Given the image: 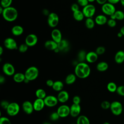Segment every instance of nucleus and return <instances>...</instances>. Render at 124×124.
<instances>
[{
  "label": "nucleus",
  "instance_id": "obj_13",
  "mask_svg": "<svg viewBox=\"0 0 124 124\" xmlns=\"http://www.w3.org/2000/svg\"><path fill=\"white\" fill-rule=\"evenodd\" d=\"M38 42V37L33 33L28 34L25 40V43H26L29 46H34Z\"/></svg>",
  "mask_w": 124,
  "mask_h": 124
},
{
  "label": "nucleus",
  "instance_id": "obj_27",
  "mask_svg": "<svg viewBox=\"0 0 124 124\" xmlns=\"http://www.w3.org/2000/svg\"><path fill=\"white\" fill-rule=\"evenodd\" d=\"M77 76L75 74H69L65 78V82L67 85H71L73 84L76 80Z\"/></svg>",
  "mask_w": 124,
  "mask_h": 124
},
{
  "label": "nucleus",
  "instance_id": "obj_23",
  "mask_svg": "<svg viewBox=\"0 0 124 124\" xmlns=\"http://www.w3.org/2000/svg\"><path fill=\"white\" fill-rule=\"evenodd\" d=\"M12 34L16 36L21 35L24 32L23 27L20 25H15L13 27L11 30Z\"/></svg>",
  "mask_w": 124,
  "mask_h": 124
},
{
  "label": "nucleus",
  "instance_id": "obj_19",
  "mask_svg": "<svg viewBox=\"0 0 124 124\" xmlns=\"http://www.w3.org/2000/svg\"><path fill=\"white\" fill-rule=\"evenodd\" d=\"M51 36L52 39L57 43H59L62 39V33L58 29H54L52 31Z\"/></svg>",
  "mask_w": 124,
  "mask_h": 124
},
{
  "label": "nucleus",
  "instance_id": "obj_50",
  "mask_svg": "<svg viewBox=\"0 0 124 124\" xmlns=\"http://www.w3.org/2000/svg\"><path fill=\"white\" fill-rule=\"evenodd\" d=\"M95 1L99 4L100 5H103L104 4H105V3L107 2L108 0H95Z\"/></svg>",
  "mask_w": 124,
  "mask_h": 124
},
{
  "label": "nucleus",
  "instance_id": "obj_6",
  "mask_svg": "<svg viewBox=\"0 0 124 124\" xmlns=\"http://www.w3.org/2000/svg\"><path fill=\"white\" fill-rule=\"evenodd\" d=\"M95 6L91 4H89L82 9V12L86 18H92L95 13Z\"/></svg>",
  "mask_w": 124,
  "mask_h": 124
},
{
  "label": "nucleus",
  "instance_id": "obj_58",
  "mask_svg": "<svg viewBox=\"0 0 124 124\" xmlns=\"http://www.w3.org/2000/svg\"><path fill=\"white\" fill-rule=\"evenodd\" d=\"M120 3L121 5L124 7V0H120Z\"/></svg>",
  "mask_w": 124,
  "mask_h": 124
},
{
  "label": "nucleus",
  "instance_id": "obj_26",
  "mask_svg": "<svg viewBox=\"0 0 124 124\" xmlns=\"http://www.w3.org/2000/svg\"><path fill=\"white\" fill-rule=\"evenodd\" d=\"M64 87L63 83L60 80H56L54 82V84L52 87L53 90L56 92H59L62 90Z\"/></svg>",
  "mask_w": 124,
  "mask_h": 124
},
{
  "label": "nucleus",
  "instance_id": "obj_62",
  "mask_svg": "<svg viewBox=\"0 0 124 124\" xmlns=\"http://www.w3.org/2000/svg\"></svg>",
  "mask_w": 124,
  "mask_h": 124
},
{
  "label": "nucleus",
  "instance_id": "obj_31",
  "mask_svg": "<svg viewBox=\"0 0 124 124\" xmlns=\"http://www.w3.org/2000/svg\"><path fill=\"white\" fill-rule=\"evenodd\" d=\"M35 95L37 98L44 99L46 96V91L41 88L38 89L35 91Z\"/></svg>",
  "mask_w": 124,
  "mask_h": 124
},
{
  "label": "nucleus",
  "instance_id": "obj_22",
  "mask_svg": "<svg viewBox=\"0 0 124 124\" xmlns=\"http://www.w3.org/2000/svg\"><path fill=\"white\" fill-rule=\"evenodd\" d=\"M95 22L98 25H103L107 23L108 19L104 15H99L96 16L94 19Z\"/></svg>",
  "mask_w": 124,
  "mask_h": 124
},
{
  "label": "nucleus",
  "instance_id": "obj_12",
  "mask_svg": "<svg viewBox=\"0 0 124 124\" xmlns=\"http://www.w3.org/2000/svg\"><path fill=\"white\" fill-rule=\"evenodd\" d=\"M2 69L4 74L7 76H11L15 74V68L13 65L10 63H5L2 66Z\"/></svg>",
  "mask_w": 124,
  "mask_h": 124
},
{
  "label": "nucleus",
  "instance_id": "obj_54",
  "mask_svg": "<svg viewBox=\"0 0 124 124\" xmlns=\"http://www.w3.org/2000/svg\"><path fill=\"white\" fill-rule=\"evenodd\" d=\"M110 18L112 19H114L116 20V18H115V16L114 15V13L112 15H111V16H110Z\"/></svg>",
  "mask_w": 124,
  "mask_h": 124
},
{
  "label": "nucleus",
  "instance_id": "obj_14",
  "mask_svg": "<svg viewBox=\"0 0 124 124\" xmlns=\"http://www.w3.org/2000/svg\"><path fill=\"white\" fill-rule=\"evenodd\" d=\"M22 108L24 112L28 115L31 114L34 110L33 103L30 101H25L22 104Z\"/></svg>",
  "mask_w": 124,
  "mask_h": 124
},
{
  "label": "nucleus",
  "instance_id": "obj_16",
  "mask_svg": "<svg viewBox=\"0 0 124 124\" xmlns=\"http://www.w3.org/2000/svg\"><path fill=\"white\" fill-rule=\"evenodd\" d=\"M34 110L36 111L42 110L45 107V103L44 99L37 98L33 103Z\"/></svg>",
  "mask_w": 124,
  "mask_h": 124
},
{
  "label": "nucleus",
  "instance_id": "obj_48",
  "mask_svg": "<svg viewBox=\"0 0 124 124\" xmlns=\"http://www.w3.org/2000/svg\"><path fill=\"white\" fill-rule=\"evenodd\" d=\"M54 81H53L52 79H47V80L46 81V85L47 86L50 87H52V86H53V84H54Z\"/></svg>",
  "mask_w": 124,
  "mask_h": 124
},
{
  "label": "nucleus",
  "instance_id": "obj_4",
  "mask_svg": "<svg viewBox=\"0 0 124 124\" xmlns=\"http://www.w3.org/2000/svg\"><path fill=\"white\" fill-rule=\"evenodd\" d=\"M110 109L113 115L119 116L123 112V107L121 102L118 101H114L111 103Z\"/></svg>",
  "mask_w": 124,
  "mask_h": 124
},
{
  "label": "nucleus",
  "instance_id": "obj_37",
  "mask_svg": "<svg viewBox=\"0 0 124 124\" xmlns=\"http://www.w3.org/2000/svg\"><path fill=\"white\" fill-rule=\"evenodd\" d=\"M28 47L29 46L26 43L22 44L18 47V50L21 53H25L27 51Z\"/></svg>",
  "mask_w": 124,
  "mask_h": 124
},
{
  "label": "nucleus",
  "instance_id": "obj_3",
  "mask_svg": "<svg viewBox=\"0 0 124 124\" xmlns=\"http://www.w3.org/2000/svg\"><path fill=\"white\" fill-rule=\"evenodd\" d=\"M39 70L36 66H30L27 69L24 74L26 78L29 80L30 81L36 79L39 76Z\"/></svg>",
  "mask_w": 124,
  "mask_h": 124
},
{
  "label": "nucleus",
  "instance_id": "obj_53",
  "mask_svg": "<svg viewBox=\"0 0 124 124\" xmlns=\"http://www.w3.org/2000/svg\"><path fill=\"white\" fill-rule=\"evenodd\" d=\"M123 36V35L121 31L117 33V36H118V37H119V38L122 37Z\"/></svg>",
  "mask_w": 124,
  "mask_h": 124
},
{
  "label": "nucleus",
  "instance_id": "obj_43",
  "mask_svg": "<svg viewBox=\"0 0 124 124\" xmlns=\"http://www.w3.org/2000/svg\"><path fill=\"white\" fill-rule=\"evenodd\" d=\"M107 24H108V25L109 27L113 28V27H115L116 26V22L115 20L112 19L110 18L108 20Z\"/></svg>",
  "mask_w": 124,
  "mask_h": 124
},
{
  "label": "nucleus",
  "instance_id": "obj_42",
  "mask_svg": "<svg viewBox=\"0 0 124 124\" xmlns=\"http://www.w3.org/2000/svg\"><path fill=\"white\" fill-rule=\"evenodd\" d=\"M116 92L119 95L124 96V85H120L117 87Z\"/></svg>",
  "mask_w": 124,
  "mask_h": 124
},
{
  "label": "nucleus",
  "instance_id": "obj_15",
  "mask_svg": "<svg viewBox=\"0 0 124 124\" xmlns=\"http://www.w3.org/2000/svg\"><path fill=\"white\" fill-rule=\"evenodd\" d=\"M70 115L72 117H77L79 115L81 112V107L80 104L73 103L70 107Z\"/></svg>",
  "mask_w": 124,
  "mask_h": 124
},
{
  "label": "nucleus",
  "instance_id": "obj_40",
  "mask_svg": "<svg viewBox=\"0 0 124 124\" xmlns=\"http://www.w3.org/2000/svg\"><path fill=\"white\" fill-rule=\"evenodd\" d=\"M49 118L51 121H55L58 120L60 118V117L59 115L57 112L56 111V112H53L51 113V114L50 115Z\"/></svg>",
  "mask_w": 124,
  "mask_h": 124
},
{
  "label": "nucleus",
  "instance_id": "obj_5",
  "mask_svg": "<svg viewBox=\"0 0 124 124\" xmlns=\"http://www.w3.org/2000/svg\"><path fill=\"white\" fill-rule=\"evenodd\" d=\"M6 110L8 115L10 116H15L19 113L20 111V107L18 104L16 102L10 103Z\"/></svg>",
  "mask_w": 124,
  "mask_h": 124
},
{
  "label": "nucleus",
  "instance_id": "obj_38",
  "mask_svg": "<svg viewBox=\"0 0 124 124\" xmlns=\"http://www.w3.org/2000/svg\"><path fill=\"white\" fill-rule=\"evenodd\" d=\"M0 124H11V121L9 118L5 116H0Z\"/></svg>",
  "mask_w": 124,
  "mask_h": 124
},
{
  "label": "nucleus",
  "instance_id": "obj_28",
  "mask_svg": "<svg viewBox=\"0 0 124 124\" xmlns=\"http://www.w3.org/2000/svg\"><path fill=\"white\" fill-rule=\"evenodd\" d=\"M77 124H90L89 118L85 115H79L77 119Z\"/></svg>",
  "mask_w": 124,
  "mask_h": 124
},
{
  "label": "nucleus",
  "instance_id": "obj_39",
  "mask_svg": "<svg viewBox=\"0 0 124 124\" xmlns=\"http://www.w3.org/2000/svg\"><path fill=\"white\" fill-rule=\"evenodd\" d=\"M111 103L108 101H103L101 103V107L104 109H107L110 108Z\"/></svg>",
  "mask_w": 124,
  "mask_h": 124
},
{
  "label": "nucleus",
  "instance_id": "obj_45",
  "mask_svg": "<svg viewBox=\"0 0 124 124\" xmlns=\"http://www.w3.org/2000/svg\"><path fill=\"white\" fill-rule=\"evenodd\" d=\"M9 104L10 103L6 100H2L0 102V106L2 108L6 110L8 108Z\"/></svg>",
  "mask_w": 124,
  "mask_h": 124
},
{
  "label": "nucleus",
  "instance_id": "obj_33",
  "mask_svg": "<svg viewBox=\"0 0 124 124\" xmlns=\"http://www.w3.org/2000/svg\"><path fill=\"white\" fill-rule=\"evenodd\" d=\"M107 88L108 90L110 93H114L116 92L117 86L115 83L113 82H109L107 86Z\"/></svg>",
  "mask_w": 124,
  "mask_h": 124
},
{
  "label": "nucleus",
  "instance_id": "obj_61",
  "mask_svg": "<svg viewBox=\"0 0 124 124\" xmlns=\"http://www.w3.org/2000/svg\"><path fill=\"white\" fill-rule=\"evenodd\" d=\"M103 124H110V123H108V122H104Z\"/></svg>",
  "mask_w": 124,
  "mask_h": 124
},
{
  "label": "nucleus",
  "instance_id": "obj_57",
  "mask_svg": "<svg viewBox=\"0 0 124 124\" xmlns=\"http://www.w3.org/2000/svg\"><path fill=\"white\" fill-rule=\"evenodd\" d=\"M30 82V81L29 80L27 79V78H25V79L24 81V82L25 83H28Z\"/></svg>",
  "mask_w": 124,
  "mask_h": 124
},
{
  "label": "nucleus",
  "instance_id": "obj_7",
  "mask_svg": "<svg viewBox=\"0 0 124 124\" xmlns=\"http://www.w3.org/2000/svg\"><path fill=\"white\" fill-rule=\"evenodd\" d=\"M101 10L102 12L107 16H111L113 14L115 11L116 9L114 5L109 2H106L102 5Z\"/></svg>",
  "mask_w": 124,
  "mask_h": 124
},
{
  "label": "nucleus",
  "instance_id": "obj_17",
  "mask_svg": "<svg viewBox=\"0 0 124 124\" xmlns=\"http://www.w3.org/2000/svg\"><path fill=\"white\" fill-rule=\"evenodd\" d=\"M58 48L61 52H65L69 50L70 48V44L69 42L65 39H62L58 43Z\"/></svg>",
  "mask_w": 124,
  "mask_h": 124
},
{
  "label": "nucleus",
  "instance_id": "obj_49",
  "mask_svg": "<svg viewBox=\"0 0 124 124\" xmlns=\"http://www.w3.org/2000/svg\"><path fill=\"white\" fill-rule=\"evenodd\" d=\"M108 2L114 5L120 2V0H108Z\"/></svg>",
  "mask_w": 124,
  "mask_h": 124
},
{
  "label": "nucleus",
  "instance_id": "obj_32",
  "mask_svg": "<svg viewBox=\"0 0 124 124\" xmlns=\"http://www.w3.org/2000/svg\"><path fill=\"white\" fill-rule=\"evenodd\" d=\"M95 23V21L93 20L92 18H86L85 21V26L88 29H92L93 28Z\"/></svg>",
  "mask_w": 124,
  "mask_h": 124
},
{
  "label": "nucleus",
  "instance_id": "obj_55",
  "mask_svg": "<svg viewBox=\"0 0 124 124\" xmlns=\"http://www.w3.org/2000/svg\"><path fill=\"white\" fill-rule=\"evenodd\" d=\"M3 47H2L1 46H0V56L2 54V53H3Z\"/></svg>",
  "mask_w": 124,
  "mask_h": 124
},
{
  "label": "nucleus",
  "instance_id": "obj_1",
  "mask_svg": "<svg viewBox=\"0 0 124 124\" xmlns=\"http://www.w3.org/2000/svg\"><path fill=\"white\" fill-rule=\"evenodd\" d=\"M91 73V68L88 64L85 62H79L75 68V74L80 78H85L88 77Z\"/></svg>",
  "mask_w": 124,
  "mask_h": 124
},
{
  "label": "nucleus",
  "instance_id": "obj_24",
  "mask_svg": "<svg viewBox=\"0 0 124 124\" xmlns=\"http://www.w3.org/2000/svg\"><path fill=\"white\" fill-rule=\"evenodd\" d=\"M114 60L118 64H121L124 62V51L119 50L116 52L114 56Z\"/></svg>",
  "mask_w": 124,
  "mask_h": 124
},
{
  "label": "nucleus",
  "instance_id": "obj_18",
  "mask_svg": "<svg viewBox=\"0 0 124 124\" xmlns=\"http://www.w3.org/2000/svg\"><path fill=\"white\" fill-rule=\"evenodd\" d=\"M57 97L59 102L64 103L66 102L69 99V95L67 91L65 90H62L58 93Z\"/></svg>",
  "mask_w": 124,
  "mask_h": 124
},
{
  "label": "nucleus",
  "instance_id": "obj_8",
  "mask_svg": "<svg viewBox=\"0 0 124 124\" xmlns=\"http://www.w3.org/2000/svg\"><path fill=\"white\" fill-rule=\"evenodd\" d=\"M59 22V18L58 15L55 13H49L47 17V23L51 28L56 27Z\"/></svg>",
  "mask_w": 124,
  "mask_h": 124
},
{
  "label": "nucleus",
  "instance_id": "obj_29",
  "mask_svg": "<svg viewBox=\"0 0 124 124\" xmlns=\"http://www.w3.org/2000/svg\"><path fill=\"white\" fill-rule=\"evenodd\" d=\"M108 68V65L105 62H100L96 65V69L99 72H105Z\"/></svg>",
  "mask_w": 124,
  "mask_h": 124
},
{
  "label": "nucleus",
  "instance_id": "obj_51",
  "mask_svg": "<svg viewBox=\"0 0 124 124\" xmlns=\"http://www.w3.org/2000/svg\"><path fill=\"white\" fill-rule=\"evenodd\" d=\"M5 77L2 75H0V84H2L5 82Z\"/></svg>",
  "mask_w": 124,
  "mask_h": 124
},
{
  "label": "nucleus",
  "instance_id": "obj_41",
  "mask_svg": "<svg viewBox=\"0 0 124 124\" xmlns=\"http://www.w3.org/2000/svg\"><path fill=\"white\" fill-rule=\"evenodd\" d=\"M105 51L106 49L105 47L103 46H99L96 48L95 52L98 55H100L103 54L105 52Z\"/></svg>",
  "mask_w": 124,
  "mask_h": 124
},
{
  "label": "nucleus",
  "instance_id": "obj_35",
  "mask_svg": "<svg viewBox=\"0 0 124 124\" xmlns=\"http://www.w3.org/2000/svg\"><path fill=\"white\" fill-rule=\"evenodd\" d=\"M114 15L116 19L118 20H122L124 19V13L121 10H116Z\"/></svg>",
  "mask_w": 124,
  "mask_h": 124
},
{
  "label": "nucleus",
  "instance_id": "obj_20",
  "mask_svg": "<svg viewBox=\"0 0 124 124\" xmlns=\"http://www.w3.org/2000/svg\"><path fill=\"white\" fill-rule=\"evenodd\" d=\"M98 56L95 51H90L87 53L86 61L89 63L95 62L98 59Z\"/></svg>",
  "mask_w": 124,
  "mask_h": 124
},
{
  "label": "nucleus",
  "instance_id": "obj_34",
  "mask_svg": "<svg viewBox=\"0 0 124 124\" xmlns=\"http://www.w3.org/2000/svg\"><path fill=\"white\" fill-rule=\"evenodd\" d=\"M87 53L83 50H81L79 51L78 54V59L79 62H84L86 60V56Z\"/></svg>",
  "mask_w": 124,
  "mask_h": 124
},
{
  "label": "nucleus",
  "instance_id": "obj_56",
  "mask_svg": "<svg viewBox=\"0 0 124 124\" xmlns=\"http://www.w3.org/2000/svg\"><path fill=\"white\" fill-rule=\"evenodd\" d=\"M3 10H4V8H3L2 7H1L0 6V14H2V13L3 11Z\"/></svg>",
  "mask_w": 124,
  "mask_h": 124
},
{
  "label": "nucleus",
  "instance_id": "obj_44",
  "mask_svg": "<svg viewBox=\"0 0 124 124\" xmlns=\"http://www.w3.org/2000/svg\"><path fill=\"white\" fill-rule=\"evenodd\" d=\"M77 2L79 5L84 7L89 4V2L88 0H77Z\"/></svg>",
  "mask_w": 124,
  "mask_h": 124
},
{
  "label": "nucleus",
  "instance_id": "obj_46",
  "mask_svg": "<svg viewBox=\"0 0 124 124\" xmlns=\"http://www.w3.org/2000/svg\"><path fill=\"white\" fill-rule=\"evenodd\" d=\"M73 103L76 104H80L81 102V99L79 96L76 95L74 96L72 99Z\"/></svg>",
  "mask_w": 124,
  "mask_h": 124
},
{
  "label": "nucleus",
  "instance_id": "obj_21",
  "mask_svg": "<svg viewBox=\"0 0 124 124\" xmlns=\"http://www.w3.org/2000/svg\"><path fill=\"white\" fill-rule=\"evenodd\" d=\"M44 46L46 49L49 50L54 51L57 48H58V43L52 39L49 40L45 42Z\"/></svg>",
  "mask_w": 124,
  "mask_h": 124
},
{
  "label": "nucleus",
  "instance_id": "obj_9",
  "mask_svg": "<svg viewBox=\"0 0 124 124\" xmlns=\"http://www.w3.org/2000/svg\"><path fill=\"white\" fill-rule=\"evenodd\" d=\"M57 112L60 118H65L70 115V107L67 105L63 104L57 108Z\"/></svg>",
  "mask_w": 124,
  "mask_h": 124
},
{
  "label": "nucleus",
  "instance_id": "obj_25",
  "mask_svg": "<svg viewBox=\"0 0 124 124\" xmlns=\"http://www.w3.org/2000/svg\"><path fill=\"white\" fill-rule=\"evenodd\" d=\"M26 77L25 74L18 72L16 73L13 75V80L16 83H21L24 82Z\"/></svg>",
  "mask_w": 124,
  "mask_h": 124
},
{
  "label": "nucleus",
  "instance_id": "obj_10",
  "mask_svg": "<svg viewBox=\"0 0 124 124\" xmlns=\"http://www.w3.org/2000/svg\"><path fill=\"white\" fill-rule=\"evenodd\" d=\"M44 100L45 105L49 108H52L56 106L59 102L57 97L52 95H46L44 99Z\"/></svg>",
  "mask_w": 124,
  "mask_h": 124
},
{
  "label": "nucleus",
  "instance_id": "obj_59",
  "mask_svg": "<svg viewBox=\"0 0 124 124\" xmlns=\"http://www.w3.org/2000/svg\"><path fill=\"white\" fill-rule=\"evenodd\" d=\"M43 124H50V123H49V122H45L43 123Z\"/></svg>",
  "mask_w": 124,
  "mask_h": 124
},
{
  "label": "nucleus",
  "instance_id": "obj_52",
  "mask_svg": "<svg viewBox=\"0 0 124 124\" xmlns=\"http://www.w3.org/2000/svg\"><path fill=\"white\" fill-rule=\"evenodd\" d=\"M120 31H121V32L122 33L123 36H124V26H123V27L121 28Z\"/></svg>",
  "mask_w": 124,
  "mask_h": 124
},
{
  "label": "nucleus",
  "instance_id": "obj_11",
  "mask_svg": "<svg viewBox=\"0 0 124 124\" xmlns=\"http://www.w3.org/2000/svg\"><path fill=\"white\" fill-rule=\"evenodd\" d=\"M3 44L5 47L7 49L10 50L18 49V46L16 41L11 37H8L6 38L4 41Z\"/></svg>",
  "mask_w": 124,
  "mask_h": 124
},
{
  "label": "nucleus",
  "instance_id": "obj_47",
  "mask_svg": "<svg viewBox=\"0 0 124 124\" xmlns=\"http://www.w3.org/2000/svg\"><path fill=\"white\" fill-rule=\"evenodd\" d=\"M71 9L73 12L79 10V5L78 3H73L71 6Z\"/></svg>",
  "mask_w": 124,
  "mask_h": 124
},
{
  "label": "nucleus",
  "instance_id": "obj_30",
  "mask_svg": "<svg viewBox=\"0 0 124 124\" xmlns=\"http://www.w3.org/2000/svg\"><path fill=\"white\" fill-rule=\"evenodd\" d=\"M73 16L74 18L78 21H82L85 17L82 11L80 10L74 12L73 13Z\"/></svg>",
  "mask_w": 124,
  "mask_h": 124
},
{
  "label": "nucleus",
  "instance_id": "obj_60",
  "mask_svg": "<svg viewBox=\"0 0 124 124\" xmlns=\"http://www.w3.org/2000/svg\"><path fill=\"white\" fill-rule=\"evenodd\" d=\"M88 0V1L89 2H93L94 1H95V0Z\"/></svg>",
  "mask_w": 124,
  "mask_h": 124
},
{
  "label": "nucleus",
  "instance_id": "obj_2",
  "mask_svg": "<svg viewBox=\"0 0 124 124\" xmlns=\"http://www.w3.org/2000/svg\"><path fill=\"white\" fill-rule=\"evenodd\" d=\"M1 15L4 19L6 21L13 22L16 19L18 16V12L15 7L10 6L4 8Z\"/></svg>",
  "mask_w": 124,
  "mask_h": 124
},
{
  "label": "nucleus",
  "instance_id": "obj_36",
  "mask_svg": "<svg viewBox=\"0 0 124 124\" xmlns=\"http://www.w3.org/2000/svg\"><path fill=\"white\" fill-rule=\"evenodd\" d=\"M13 0H1L0 6L4 8L11 6Z\"/></svg>",
  "mask_w": 124,
  "mask_h": 124
}]
</instances>
